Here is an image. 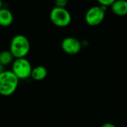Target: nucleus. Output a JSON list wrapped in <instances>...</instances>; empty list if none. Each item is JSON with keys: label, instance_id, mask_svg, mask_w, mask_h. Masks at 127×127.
<instances>
[{"label": "nucleus", "instance_id": "obj_11", "mask_svg": "<svg viewBox=\"0 0 127 127\" xmlns=\"http://www.w3.org/2000/svg\"><path fill=\"white\" fill-rule=\"evenodd\" d=\"M97 1L101 6H106L108 7L109 6L111 7L116 0H97Z\"/></svg>", "mask_w": 127, "mask_h": 127}, {"label": "nucleus", "instance_id": "obj_10", "mask_svg": "<svg viewBox=\"0 0 127 127\" xmlns=\"http://www.w3.org/2000/svg\"><path fill=\"white\" fill-rule=\"evenodd\" d=\"M14 60V57L9 50H4L0 52V64L4 67L11 65Z\"/></svg>", "mask_w": 127, "mask_h": 127}, {"label": "nucleus", "instance_id": "obj_9", "mask_svg": "<svg viewBox=\"0 0 127 127\" xmlns=\"http://www.w3.org/2000/svg\"><path fill=\"white\" fill-rule=\"evenodd\" d=\"M48 74V71L46 67L43 65H37L33 68L31 77L35 81H41L44 80Z\"/></svg>", "mask_w": 127, "mask_h": 127}, {"label": "nucleus", "instance_id": "obj_2", "mask_svg": "<svg viewBox=\"0 0 127 127\" xmlns=\"http://www.w3.org/2000/svg\"><path fill=\"white\" fill-rule=\"evenodd\" d=\"M31 49L28 39L22 34L15 35L10 40L9 51L15 59L26 57Z\"/></svg>", "mask_w": 127, "mask_h": 127}, {"label": "nucleus", "instance_id": "obj_5", "mask_svg": "<svg viewBox=\"0 0 127 127\" xmlns=\"http://www.w3.org/2000/svg\"><path fill=\"white\" fill-rule=\"evenodd\" d=\"M106 9L107 7L101 5L90 7L85 15V20L86 23L92 27L100 25L105 19Z\"/></svg>", "mask_w": 127, "mask_h": 127}, {"label": "nucleus", "instance_id": "obj_3", "mask_svg": "<svg viewBox=\"0 0 127 127\" xmlns=\"http://www.w3.org/2000/svg\"><path fill=\"white\" fill-rule=\"evenodd\" d=\"M33 67L30 61L26 58L15 59L11 64V71L19 78V80H27L31 77Z\"/></svg>", "mask_w": 127, "mask_h": 127}, {"label": "nucleus", "instance_id": "obj_7", "mask_svg": "<svg viewBox=\"0 0 127 127\" xmlns=\"http://www.w3.org/2000/svg\"><path fill=\"white\" fill-rule=\"evenodd\" d=\"M13 22V15L12 12L7 7L0 9V27L7 28Z\"/></svg>", "mask_w": 127, "mask_h": 127}, {"label": "nucleus", "instance_id": "obj_12", "mask_svg": "<svg viewBox=\"0 0 127 127\" xmlns=\"http://www.w3.org/2000/svg\"><path fill=\"white\" fill-rule=\"evenodd\" d=\"M55 7H66L67 4H68V0H54Z\"/></svg>", "mask_w": 127, "mask_h": 127}, {"label": "nucleus", "instance_id": "obj_1", "mask_svg": "<svg viewBox=\"0 0 127 127\" xmlns=\"http://www.w3.org/2000/svg\"><path fill=\"white\" fill-rule=\"evenodd\" d=\"M19 80L11 70H4L0 74V95L9 97L15 93L19 86Z\"/></svg>", "mask_w": 127, "mask_h": 127}, {"label": "nucleus", "instance_id": "obj_4", "mask_svg": "<svg viewBox=\"0 0 127 127\" xmlns=\"http://www.w3.org/2000/svg\"><path fill=\"white\" fill-rule=\"evenodd\" d=\"M49 19L54 25L59 28L68 26L72 21L71 14L66 7H53L50 11Z\"/></svg>", "mask_w": 127, "mask_h": 127}, {"label": "nucleus", "instance_id": "obj_6", "mask_svg": "<svg viewBox=\"0 0 127 127\" xmlns=\"http://www.w3.org/2000/svg\"><path fill=\"white\" fill-rule=\"evenodd\" d=\"M61 48L64 52L70 55H75L80 52L82 45V42L75 37L68 36L61 42Z\"/></svg>", "mask_w": 127, "mask_h": 127}, {"label": "nucleus", "instance_id": "obj_13", "mask_svg": "<svg viewBox=\"0 0 127 127\" xmlns=\"http://www.w3.org/2000/svg\"><path fill=\"white\" fill-rule=\"evenodd\" d=\"M100 127H117V126L112 123H105Z\"/></svg>", "mask_w": 127, "mask_h": 127}, {"label": "nucleus", "instance_id": "obj_14", "mask_svg": "<svg viewBox=\"0 0 127 127\" xmlns=\"http://www.w3.org/2000/svg\"><path fill=\"white\" fill-rule=\"evenodd\" d=\"M4 66H3L2 65L0 64V74L4 71Z\"/></svg>", "mask_w": 127, "mask_h": 127}, {"label": "nucleus", "instance_id": "obj_15", "mask_svg": "<svg viewBox=\"0 0 127 127\" xmlns=\"http://www.w3.org/2000/svg\"><path fill=\"white\" fill-rule=\"evenodd\" d=\"M3 5H4L3 1H2V0H0V9H1V8H2V7H3Z\"/></svg>", "mask_w": 127, "mask_h": 127}, {"label": "nucleus", "instance_id": "obj_8", "mask_svg": "<svg viewBox=\"0 0 127 127\" xmlns=\"http://www.w3.org/2000/svg\"><path fill=\"white\" fill-rule=\"evenodd\" d=\"M112 11L118 16L127 15V0H116L111 6Z\"/></svg>", "mask_w": 127, "mask_h": 127}]
</instances>
